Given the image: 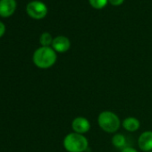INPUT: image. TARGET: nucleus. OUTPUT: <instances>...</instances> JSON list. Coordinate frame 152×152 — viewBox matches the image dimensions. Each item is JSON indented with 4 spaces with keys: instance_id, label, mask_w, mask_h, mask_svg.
Masks as SVG:
<instances>
[{
    "instance_id": "423d86ee",
    "label": "nucleus",
    "mask_w": 152,
    "mask_h": 152,
    "mask_svg": "<svg viewBox=\"0 0 152 152\" xmlns=\"http://www.w3.org/2000/svg\"><path fill=\"white\" fill-rule=\"evenodd\" d=\"M16 9L15 0H0V16L7 18L14 15Z\"/></svg>"
},
{
    "instance_id": "1a4fd4ad",
    "label": "nucleus",
    "mask_w": 152,
    "mask_h": 152,
    "mask_svg": "<svg viewBox=\"0 0 152 152\" xmlns=\"http://www.w3.org/2000/svg\"><path fill=\"white\" fill-rule=\"evenodd\" d=\"M140 126V121L137 118L132 117V116L127 117L123 121V127L126 131L131 132H136L137 130H139Z\"/></svg>"
},
{
    "instance_id": "7ed1b4c3",
    "label": "nucleus",
    "mask_w": 152,
    "mask_h": 152,
    "mask_svg": "<svg viewBox=\"0 0 152 152\" xmlns=\"http://www.w3.org/2000/svg\"><path fill=\"white\" fill-rule=\"evenodd\" d=\"M98 124L99 127L106 132L114 133L121 125V122L117 115L111 111H103L99 115Z\"/></svg>"
},
{
    "instance_id": "20e7f679",
    "label": "nucleus",
    "mask_w": 152,
    "mask_h": 152,
    "mask_svg": "<svg viewBox=\"0 0 152 152\" xmlns=\"http://www.w3.org/2000/svg\"><path fill=\"white\" fill-rule=\"evenodd\" d=\"M26 12L28 15L35 20H41L46 17L48 14L47 6L41 1H31L26 7Z\"/></svg>"
},
{
    "instance_id": "dca6fc26",
    "label": "nucleus",
    "mask_w": 152,
    "mask_h": 152,
    "mask_svg": "<svg viewBox=\"0 0 152 152\" xmlns=\"http://www.w3.org/2000/svg\"><path fill=\"white\" fill-rule=\"evenodd\" d=\"M149 152H152V151H149Z\"/></svg>"
},
{
    "instance_id": "9d476101",
    "label": "nucleus",
    "mask_w": 152,
    "mask_h": 152,
    "mask_svg": "<svg viewBox=\"0 0 152 152\" xmlns=\"http://www.w3.org/2000/svg\"><path fill=\"white\" fill-rule=\"evenodd\" d=\"M54 39L52 35L48 32H43L39 37V43L41 47H51Z\"/></svg>"
},
{
    "instance_id": "39448f33",
    "label": "nucleus",
    "mask_w": 152,
    "mask_h": 152,
    "mask_svg": "<svg viewBox=\"0 0 152 152\" xmlns=\"http://www.w3.org/2000/svg\"><path fill=\"white\" fill-rule=\"evenodd\" d=\"M72 128L73 132L76 133L84 134L90 131L91 123L87 118H85L83 116H78L72 120Z\"/></svg>"
},
{
    "instance_id": "2eb2a0df",
    "label": "nucleus",
    "mask_w": 152,
    "mask_h": 152,
    "mask_svg": "<svg viewBox=\"0 0 152 152\" xmlns=\"http://www.w3.org/2000/svg\"><path fill=\"white\" fill-rule=\"evenodd\" d=\"M122 152H138L134 148H132V147H125L123 148Z\"/></svg>"
},
{
    "instance_id": "ddd939ff",
    "label": "nucleus",
    "mask_w": 152,
    "mask_h": 152,
    "mask_svg": "<svg viewBox=\"0 0 152 152\" xmlns=\"http://www.w3.org/2000/svg\"><path fill=\"white\" fill-rule=\"evenodd\" d=\"M124 0H108V3H110V5L114 6V7H118L121 6L124 3Z\"/></svg>"
},
{
    "instance_id": "f03ea898",
    "label": "nucleus",
    "mask_w": 152,
    "mask_h": 152,
    "mask_svg": "<svg viewBox=\"0 0 152 152\" xmlns=\"http://www.w3.org/2000/svg\"><path fill=\"white\" fill-rule=\"evenodd\" d=\"M63 144L68 152H84L88 148L89 141L83 134L71 132L64 137Z\"/></svg>"
},
{
    "instance_id": "9b49d317",
    "label": "nucleus",
    "mask_w": 152,
    "mask_h": 152,
    "mask_svg": "<svg viewBox=\"0 0 152 152\" xmlns=\"http://www.w3.org/2000/svg\"><path fill=\"white\" fill-rule=\"evenodd\" d=\"M112 143L116 148H124L125 146V143H126L125 137L123 134H115L112 138Z\"/></svg>"
},
{
    "instance_id": "0eeeda50",
    "label": "nucleus",
    "mask_w": 152,
    "mask_h": 152,
    "mask_svg": "<svg viewBox=\"0 0 152 152\" xmlns=\"http://www.w3.org/2000/svg\"><path fill=\"white\" fill-rule=\"evenodd\" d=\"M51 47L56 53H64L69 50L71 47V42L67 37L58 36L54 39Z\"/></svg>"
},
{
    "instance_id": "4468645a",
    "label": "nucleus",
    "mask_w": 152,
    "mask_h": 152,
    "mask_svg": "<svg viewBox=\"0 0 152 152\" xmlns=\"http://www.w3.org/2000/svg\"><path fill=\"white\" fill-rule=\"evenodd\" d=\"M5 32H6V25L2 22H0V38L4 36Z\"/></svg>"
},
{
    "instance_id": "f257e3e1",
    "label": "nucleus",
    "mask_w": 152,
    "mask_h": 152,
    "mask_svg": "<svg viewBox=\"0 0 152 152\" xmlns=\"http://www.w3.org/2000/svg\"><path fill=\"white\" fill-rule=\"evenodd\" d=\"M57 59L56 52L52 47H40L35 50L32 56L34 64L39 69H48L52 67Z\"/></svg>"
},
{
    "instance_id": "f8f14e48",
    "label": "nucleus",
    "mask_w": 152,
    "mask_h": 152,
    "mask_svg": "<svg viewBox=\"0 0 152 152\" xmlns=\"http://www.w3.org/2000/svg\"><path fill=\"white\" fill-rule=\"evenodd\" d=\"M91 6L95 9H102L107 5L108 0H89Z\"/></svg>"
},
{
    "instance_id": "6e6552de",
    "label": "nucleus",
    "mask_w": 152,
    "mask_h": 152,
    "mask_svg": "<svg viewBox=\"0 0 152 152\" xmlns=\"http://www.w3.org/2000/svg\"><path fill=\"white\" fill-rule=\"evenodd\" d=\"M138 145L142 151H152V131H146L142 132L139 137Z\"/></svg>"
}]
</instances>
